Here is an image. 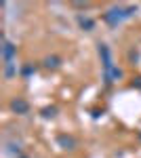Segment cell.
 Returning <instances> with one entry per match:
<instances>
[{
	"instance_id": "obj_1",
	"label": "cell",
	"mask_w": 141,
	"mask_h": 158,
	"mask_svg": "<svg viewBox=\"0 0 141 158\" xmlns=\"http://www.w3.org/2000/svg\"><path fill=\"white\" fill-rule=\"evenodd\" d=\"M135 11H137L135 6H129V9H110V11L106 13V21L110 25H118L124 17H131Z\"/></svg>"
},
{
	"instance_id": "obj_2",
	"label": "cell",
	"mask_w": 141,
	"mask_h": 158,
	"mask_svg": "<svg viewBox=\"0 0 141 158\" xmlns=\"http://www.w3.org/2000/svg\"><path fill=\"white\" fill-rule=\"evenodd\" d=\"M11 110L15 112V114H27V110H30V103L25 101V99L17 97L11 101Z\"/></svg>"
},
{
	"instance_id": "obj_3",
	"label": "cell",
	"mask_w": 141,
	"mask_h": 158,
	"mask_svg": "<svg viewBox=\"0 0 141 158\" xmlns=\"http://www.w3.org/2000/svg\"><path fill=\"white\" fill-rule=\"evenodd\" d=\"M15 53H17V49L13 47L11 42H4V44H2V59H4V63H13Z\"/></svg>"
},
{
	"instance_id": "obj_4",
	"label": "cell",
	"mask_w": 141,
	"mask_h": 158,
	"mask_svg": "<svg viewBox=\"0 0 141 158\" xmlns=\"http://www.w3.org/2000/svg\"><path fill=\"white\" fill-rule=\"evenodd\" d=\"M57 143L63 148V150H74V148H76V139L70 137V135H59V137H57Z\"/></svg>"
},
{
	"instance_id": "obj_5",
	"label": "cell",
	"mask_w": 141,
	"mask_h": 158,
	"mask_svg": "<svg viewBox=\"0 0 141 158\" xmlns=\"http://www.w3.org/2000/svg\"><path fill=\"white\" fill-rule=\"evenodd\" d=\"M78 25H80L82 30H86V32H91L95 27V21L91 17H86V15H78Z\"/></svg>"
},
{
	"instance_id": "obj_6",
	"label": "cell",
	"mask_w": 141,
	"mask_h": 158,
	"mask_svg": "<svg viewBox=\"0 0 141 158\" xmlns=\"http://www.w3.org/2000/svg\"><path fill=\"white\" fill-rule=\"evenodd\" d=\"M59 63H61V59H59V57H47V59H44V65H47L48 70L59 68Z\"/></svg>"
},
{
	"instance_id": "obj_7",
	"label": "cell",
	"mask_w": 141,
	"mask_h": 158,
	"mask_svg": "<svg viewBox=\"0 0 141 158\" xmlns=\"http://www.w3.org/2000/svg\"><path fill=\"white\" fill-rule=\"evenodd\" d=\"M13 74H15V68H13V63H6V68H4V76H6V78H11Z\"/></svg>"
},
{
	"instance_id": "obj_8",
	"label": "cell",
	"mask_w": 141,
	"mask_h": 158,
	"mask_svg": "<svg viewBox=\"0 0 141 158\" xmlns=\"http://www.w3.org/2000/svg\"><path fill=\"white\" fill-rule=\"evenodd\" d=\"M55 112H57L55 108H47V110H44V116H47V118H53V116H55Z\"/></svg>"
}]
</instances>
